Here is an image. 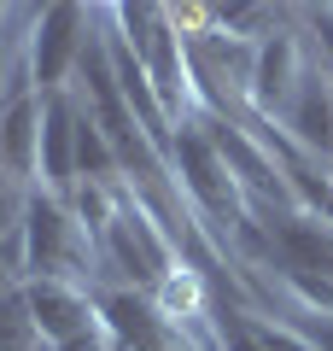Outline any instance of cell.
Here are the masks:
<instances>
[{
    "label": "cell",
    "mask_w": 333,
    "mask_h": 351,
    "mask_svg": "<svg viewBox=\"0 0 333 351\" xmlns=\"http://www.w3.org/2000/svg\"><path fill=\"white\" fill-rule=\"evenodd\" d=\"M94 234L88 223L71 211V199L47 188H29V211H24V281L29 276H47V281H82L94 276Z\"/></svg>",
    "instance_id": "cell-1"
},
{
    "label": "cell",
    "mask_w": 333,
    "mask_h": 351,
    "mask_svg": "<svg viewBox=\"0 0 333 351\" xmlns=\"http://www.w3.org/2000/svg\"><path fill=\"white\" fill-rule=\"evenodd\" d=\"M164 152H170V170H175V182H182L187 205H193L199 217L228 223V228L246 217V188H240V176L228 170V158H222V147H217V135H210V123L182 117Z\"/></svg>",
    "instance_id": "cell-2"
},
{
    "label": "cell",
    "mask_w": 333,
    "mask_h": 351,
    "mask_svg": "<svg viewBox=\"0 0 333 351\" xmlns=\"http://www.w3.org/2000/svg\"><path fill=\"white\" fill-rule=\"evenodd\" d=\"M88 36H94L88 0H53V6H41L36 24H29V82H36V94L71 88V71H82Z\"/></svg>",
    "instance_id": "cell-3"
},
{
    "label": "cell",
    "mask_w": 333,
    "mask_h": 351,
    "mask_svg": "<svg viewBox=\"0 0 333 351\" xmlns=\"http://www.w3.org/2000/svg\"><path fill=\"white\" fill-rule=\"evenodd\" d=\"M24 304H29V316H36V328H41V339H47V346H64L71 334L99 328V293L82 287V281L29 276V281H24Z\"/></svg>",
    "instance_id": "cell-4"
},
{
    "label": "cell",
    "mask_w": 333,
    "mask_h": 351,
    "mask_svg": "<svg viewBox=\"0 0 333 351\" xmlns=\"http://www.w3.org/2000/svg\"><path fill=\"white\" fill-rule=\"evenodd\" d=\"M0 170H12L29 188L41 182V94L29 76L12 82L6 106H0Z\"/></svg>",
    "instance_id": "cell-5"
},
{
    "label": "cell",
    "mask_w": 333,
    "mask_h": 351,
    "mask_svg": "<svg viewBox=\"0 0 333 351\" xmlns=\"http://www.w3.org/2000/svg\"><path fill=\"white\" fill-rule=\"evenodd\" d=\"M298 76H304V59H298V41L293 36H263L258 53H251V71H246V94L258 106V117H286L298 94Z\"/></svg>",
    "instance_id": "cell-6"
},
{
    "label": "cell",
    "mask_w": 333,
    "mask_h": 351,
    "mask_svg": "<svg viewBox=\"0 0 333 351\" xmlns=\"http://www.w3.org/2000/svg\"><path fill=\"white\" fill-rule=\"evenodd\" d=\"M76 112H82V100H71V88L41 94V182L36 188L59 193V199H71L76 188Z\"/></svg>",
    "instance_id": "cell-7"
},
{
    "label": "cell",
    "mask_w": 333,
    "mask_h": 351,
    "mask_svg": "<svg viewBox=\"0 0 333 351\" xmlns=\"http://www.w3.org/2000/svg\"><path fill=\"white\" fill-rule=\"evenodd\" d=\"M286 129H293V141L310 158L333 164V76L321 71V64H310V71L298 76V94H293V106H286Z\"/></svg>",
    "instance_id": "cell-8"
},
{
    "label": "cell",
    "mask_w": 333,
    "mask_h": 351,
    "mask_svg": "<svg viewBox=\"0 0 333 351\" xmlns=\"http://www.w3.org/2000/svg\"><path fill=\"white\" fill-rule=\"evenodd\" d=\"M41 346H47V339H41L36 316H29V304H24V287L6 293V299H0V351H41Z\"/></svg>",
    "instance_id": "cell-9"
},
{
    "label": "cell",
    "mask_w": 333,
    "mask_h": 351,
    "mask_svg": "<svg viewBox=\"0 0 333 351\" xmlns=\"http://www.w3.org/2000/svg\"><path fill=\"white\" fill-rule=\"evenodd\" d=\"M24 211H29V182H18L12 170H0V240L24 228Z\"/></svg>",
    "instance_id": "cell-10"
},
{
    "label": "cell",
    "mask_w": 333,
    "mask_h": 351,
    "mask_svg": "<svg viewBox=\"0 0 333 351\" xmlns=\"http://www.w3.org/2000/svg\"><path fill=\"white\" fill-rule=\"evenodd\" d=\"M217 334H222V351H269L251 316H234V311H228V316L217 322Z\"/></svg>",
    "instance_id": "cell-11"
},
{
    "label": "cell",
    "mask_w": 333,
    "mask_h": 351,
    "mask_svg": "<svg viewBox=\"0 0 333 351\" xmlns=\"http://www.w3.org/2000/svg\"><path fill=\"white\" fill-rule=\"evenodd\" d=\"M251 322H258V334H263V346H269V351H321L304 328H275V322H263V316H251Z\"/></svg>",
    "instance_id": "cell-12"
},
{
    "label": "cell",
    "mask_w": 333,
    "mask_h": 351,
    "mask_svg": "<svg viewBox=\"0 0 333 351\" xmlns=\"http://www.w3.org/2000/svg\"><path fill=\"white\" fill-rule=\"evenodd\" d=\"M310 29H316V47H321V71L333 76V0H321L310 12Z\"/></svg>",
    "instance_id": "cell-13"
},
{
    "label": "cell",
    "mask_w": 333,
    "mask_h": 351,
    "mask_svg": "<svg viewBox=\"0 0 333 351\" xmlns=\"http://www.w3.org/2000/svg\"><path fill=\"white\" fill-rule=\"evenodd\" d=\"M53 351H117V339H111V328L99 322V328H88V334H71L64 346H53Z\"/></svg>",
    "instance_id": "cell-14"
},
{
    "label": "cell",
    "mask_w": 333,
    "mask_h": 351,
    "mask_svg": "<svg viewBox=\"0 0 333 351\" xmlns=\"http://www.w3.org/2000/svg\"><path fill=\"white\" fill-rule=\"evenodd\" d=\"M293 328H304V334L316 339L321 351H333V316H321V311H304V316H298Z\"/></svg>",
    "instance_id": "cell-15"
},
{
    "label": "cell",
    "mask_w": 333,
    "mask_h": 351,
    "mask_svg": "<svg viewBox=\"0 0 333 351\" xmlns=\"http://www.w3.org/2000/svg\"><path fill=\"white\" fill-rule=\"evenodd\" d=\"M24 287V269H18L12 258H6V246H0V299H6V293H18Z\"/></svg>",
    "instance_id": "cell-16"
},
{
    "label": "cell",
    "mask_w": 333,
    "mask_h": 351,
    "mask_svg": "<svg viewBox=\"0 0 333 351\" xmlns=\"http://www.w3.org/2000/svg\"><path fill=\"white\" fill-rule=\"evenodd\" d=\"M170 6H175V12H182V6H187V18H205V12H217L222 0H170Z\"/></svg>",
    "instance_id": "cell-17"
},
{
    "label": "cell",
    "mask_w": 333,
    "mask_h": 351,
    "mask_svg": "<svg viewBox=\"0 0 333 351\" xmlns=\"http://www.w3.org/2000/svg\"><path fill=\"white\" fill-rule=\"evenodd\" d=\"M6 76H12V59H6V41H0V88H6ZM6 106V100H0Z\"/></svg>",
    "instance_id": "cell-18"
},
{
    "label": "cell",
    "mask_w": 333,
    "mask_h": 351,
    "mask_svg": "<svg viewBox=\"0 0 333 351\" xmlns=\"http://www.w3.org/2000/svg\"><path fill=\"white\" fill-rule=\"evenodd\" d=\"M88 6H117V0H88Z\"/></svg>",
    "instance_id": "cell-19"
},
{
    "label": "cell",
    "mask_w": 333,
    "mask_h": 351,
    "mask_svg": "<svg viewBox=\"0 0 333 351\" xmlns=\"http://www.w3.org/2000/svg\"><path fill=\"white\" fill-rule=\"evenodd\" d=\"M6 6H12V0H0V18H6Z\"/></svg>",
    "instance_id": "cell-20"
},
{
    "label": "cell",
    "mask_w": 333,
    "mask_h": 351,
    "mask_svg": "<svg viewBox=\"0 0 333 351\" xmlns=\"http://www.w3.org/2000/svg\"><path fill=\"white\" fill-rule=\"evenodd\" d=\"M41 6H53V0H36V12H41Z\"/></svg>",
    "instance_id": "cell-21"
}]
</instances>
